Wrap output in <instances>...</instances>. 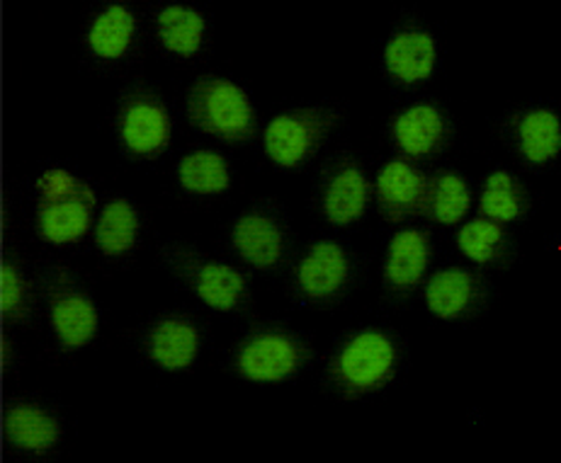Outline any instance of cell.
Returning a JSON list of instances; mask_svg holds the SVG:
<instances>
[{
    "label": "cell",
    "mask_w": 561,
    "mask_h": 463,
    "mask_svg": "<svg viewBox=\"0 0 561 463\" xmlns=\"http://www.w3.org/2000/svg\"><path fill=\"white\" fill-rule=\"evenodd\" d=\"M428 205L431 213L437 223L453 225L459 219H465V213L469 211L471 205V195L467 183L455 173H445L433 183L428 192Z\"/></svg>",
    "instance_id": "cell-24"
},
{
    "label": "cell",
    "mask_w": 561,
    "mask_h": 463,
    "mask_svg": "<svg viewBox=\"0 0 561 463\" xmlns=\"http://www.w3.org/2000/svg\"><path fill=\"white\" fill-rule=\"evenodd\" d=\"M233 245L245 263L257 269L275 267L285 255L279 225L267 213H245L233 225Z\"/></svg>",
    "instance_id": "cell-9"
},
{
    "label": "cell",
    "mask_w": 561,
    "mask_h": 463,
    "mask_svg": "<svg viewBox=\"0 0 561 463\" xmlns=\"http://www.w3.org/2000/svg\"><path fill=\"white\" fill-rule=\"evenodd\" d=\"M503 243V229L501 223L491 219H477L469 221L457 235V245L471 263L486 265L499 255Z\"/></svg>",
    "instance_id": "cell-26"
},
{
    "label": "cell",
    "mask_w": 561,
    "mask_h": 463,
    "mask_svg": "<svg viewBox=\"0 0 561 463\" xmlns=\"http://www.w3.org/2000/svg\"><path fill=\"white\" fill-rule=\"evenodd\" d=\"M481 211L486 219L496 223H506L520 217V195L518 185L506 171H496L484 185V195H481Z\"/></svg>",
    "instance_id": "cell-25"
},
{
    "label": "cell",
    "mask_w": 561,
    "mask_h": 463,
    "mask_svg": "<svg viewBox=\"0 0 561 463\" xmlns=\"http://www.w3.org/2000/svg\"><path fill=\"white\" fill-rule=\"evenodd\" d=\"M474 291V277L467 269L447 267L431 279L428 289H425V301H428V309L437 319H457L469 309Z\"/></svg>",
    "instance_id": "cell-18"
},
{
    "label": "cell",
    "mask_w": 561,
    "mask_h": 463,
    "mask_svg": "<svg viewBox=\"0 0 561 463\" xmlns=\"http://www.w3.org/2000/svg\"><path fill=\"white\" fill-rule=\"evenodd\" d=\"M323 124L317 115H279L265 127V151L277 165L295 167L307 161L321 139Z\"/></svg>",
    "instance_id": "cell-6"
},
{
    "label": "cell",
    "mask_w": 561,
    "mask_h": 463,
    "mask_svg": "<svg viewBox=\"0 0 561 463\" xmlns=\"http://www.w3.org/2000/svg\"><path fill=\"white\" fill-rule=\"evenodd\" d=\"M95 195L85 183L66 195L42 197L37 225L42 239L54 245H66L81 241L91 229Z\"/></svg>",
    "instance_id": "cell-3"
},
{
    "label": "cell",
    "mask_w": 561,
    "mask_h": 463,
    "mask_svg": "<svg viewBox=\"0 0 561 463\" xmlns=\"http://www.w3.org/2000/svg\"><path fill=\"white\" fill-rule=\"evenodd\" d=\"M437 47L428 32L407 30L389 39L385 61L389 73L401 83H421L435 69Z\"/></svg>",
    "instance_id": "cell-10"
},
{
    "label": "cell",
    "mask_w": 561,
    "mask_h": 463,
    "mask_svg": "<svg viewBox=\"0 0 561 463\" xmlns=\"http://www.w3.org/2000/svg\"><path fill=\"white\" fill-rule=\"evenodd\" d=\"M3 432L8 442L32 454L49 451L59 439L56 420L37 405H13L3 417Z\"/></svg>",
    "instance_id": "cell-15"
},
{
    "label": "cell",
    "mask_w": 561,
    "mask_h": 463,
    "mask_svg": "<svg viewBox=\"0 0 561 463\" xmlns=\"http://www.w3.org/2000/svg\"><path fill=\"white\" fill-rule=\"evenodd\" d=\"M379 201L389 217L401 219L416 213L428 201V187L423 175L409 161H389L377 177Z\"/></svg>",
    "instance_id": "cell-8"
},
{
    "label": "cell",
    "mask_w": 561,
    "mask_h": 463,
    "mask_svg": "<svg viewBox=\"0 0 561 463\" xmlns=\"http://www.w3.org/2000/svg\"><path fill=\"white\" fill-rule=\"evenodd\" d=\"M445 137V119L435 105H413L394 121V139L409 155L423 158L433 153Z\"/></svg>",
    "instance_id": "cell-14"
},
{
    "label": "cell",
    "mask_w": 561,
    "mask_h": 463,
    "mask_svg": "<svg viewBox=\"0 0 561 463\" xmlns=\"http://www.w3.org/2000/svg\"><path fill=\"white\" fill-rule=\"evenodd\" d=\"M151 359L165 371H183L199 352L197 327L185 319H165L151 331Z\"/></svg>",
    "instance_id": "cell-12"
},
{
    "label": "cell",
    "mask_w": 561,
    "mask_h": 463,
    "mask_svg": "<svg viewBox=\"0 0 561 463\" xmlns=\"http://www.w3.org/2000/svg\"><path fill=\"white\" fill-rule=\"evenodd\" d=\"M178 180L193 195H219L229 187L231 175L224 155L217 151H195L178 165Z\"/></svg>",
    "instance_id": "cell-21"
},
{
    "label": "cell",
    "mask_w": 561,
    "mask_h": 463,
    "mask_svg": "<svg viewBox=\"0 0 561 463\" xmlns=\"http://www.w3.org/2000/svg\"><path fill=\"white\" fill-rule=\"evenodd\" d=\"M51 327L66 349L85 347L98 333L93 301L78 291H59L51 299Z\"/></svg>",
    "instance_id": "cell-11"
},
{
    "label": "cell",
    "mask_w": 561,
    "mask_h": 463,
    "mask_svg": "<svg viewBox=\"0 0 561 463\" xmlns=\"http://www.w3.org/2000/svg\"><path fill=\"white\" fill-rule=\"evenodd\" d=\"M520 151L530 163H547L559 153L561 127L559 117L549 109L527 112L518 129Z\"/></svg>",
    "instance_id": "cell-22"
},
{
    "label": "cell",
    "mask_w": 561,
    "mask_h": 463,
    "mask_svg": "<svg viewBox=\"0 0 561 463\" xmlns=\"http://www.w3.org/2000/svg\"><path fill=\"white\" fill-rule=\"evenodd\" d=\"M190 115L202 131L217 139L239 141L253 129V107L243 90L227 78H205L190 97Z\"/></svg>",
    "instance_id": "cell-1"
},
{
    "label": "cell",
    "mask_w": 561,
    "mask_h": 463,
    "mask_svg": "<svg viewBox=\"0 0 561 463\" xmlns=\"http://www.w3.org/2000/svg\"><path fill=\"white\" fill-rule=\"evenodd\" d=\"M347 273H351V265H347L343 247L339 243L323 241L313 245L299 263L297 281L309 299L321 301L341 291Z\"/></svg>",
    "instance_id": "cell-7"
},
{
    "label": "cell",
    "mask_w": 561,
    "mask_h": 463,
    "mask_svg": "<svg viewBox=\"0 0 561 463\" xmlns=\"http://www.w3.org/2000/svg\"><path fill=\"white\" fill-rule=\"evenodd\" d=\"M159 39L168 51L195 56L205 42V18L185 5H168L159 15Z\"/></svg>",
    "instance_id": "cell-19"
},
{
    "label": "cell",
    "mask_w": 561,
    "mask_h": 463,
    "mask_svg": "<svg viewBox=\"0 0 561 463\" xmlns=\"http://www.w3.org/2000/svg\"><path fill=\"white\" fill-rule=\"evenodd\" d=\"M134 32H137V20H134L131 10L125 5H107L93 20L91 32H88V47L100 59H119L129 51Z\"/></svg>",
    "instance_id": "cell-17"
},
{
    "label": "cell",
    "mask_w": 561,
    "mask_h": 463,
    "mask_svg": "<svg viewBox=\"0 0 561 463\" xmlns=\"http://www.w3.org/2000/svg\"><path fill=\"white\" fill-rule=\"evenodd\" d=\"M195 291L207 306L217 311H231L241 303L245 293V281L233 267L221 263H207L197 267Z\"/></svg>",
    "instance_id": "cell-20"
},
{
    "label": "cell",
    "mask_w": 561,
    "mask_h": 463,
    "mask_svg": "<svg viewBox=\"0 0 561 463\" xmlns=\"http://www.w3.org/2000/svg\"><path fill=\"white\" fill-rule=\"evenodd\" d=\"M119 137L131 153L156 155L171 141V115L161 100L137 95L122 109Z\"/></svg>",
    "instance_id": "cell-5"
},
{
    "label": "cell",
    "mask_w": 561,
    "mask_h": 463,
    "mask_svg": "<svg viewBox=\"0 0 561 463\" xmlns=\"http://www.w3.org/2000/svg\"><path fill=\"white\" fill-rule=\"evenodd\" d=\"M431 257V243L423 231L409 229L394 235L387 255V279L391 287L411 289L425 275Z\"/></svg>",
    "instance_id": "cell-16"
},
{
    "label": "cell",
    "mask_w": 561,
    "mask_h": 463,
    "mask_svg": "<svg viewBox=\"0 0 561 463\" xmlns=\"http://www.w3.org/2000/svg\"><path fill=\"white\" fill-rule=\"evenodd\" d=\"M397 364L394 340L381 331H365L351 337L339 361H335V374H339L345 389L369 391L385 383Z\"/></svg>",
    "instance_id": "cell-2"
},
{
    "label": "cell",
    "mask_w": 561,
    "mask_h": 463,
    "mask_svg": "<svg viewBox=\"0 0 561 463\" xmlns=\"http://www.w3.org/2000/svg\"><path fill=\"white\" fill-rule=\"evenodd\" d=\"M301 361V347L285 333H257L239 352V371L251 381L273 383L295 374Z\"/></svg>",
    "instance_id": "cell-4"
},
{
    "label": "cell",
    "mask_w": 561,
    "mask_h": 463,
    "mask_svg": "<svg viewBox=\"0 0 561 463\" xmlns=\"http://www.w3.org/2000/svg\"><path fill=\"white\" fill-rule=\"evenodd\" d=\"M139 233V217L129 201L115 199L110 201L105 211L100 213L95 239L100 251L105 255H125L131 251L134 241H137Z\"/></svg>",
    "instance_id": "cell-23"
},
{
    "label": "cell",
    "mask_w": 561,
    "mask_h": 463,
    "mask_svg": "<svg viewBox=\"0 0 561 463\" xmlns=\"http://www.w3.org/2000/svg\"><path fill=\"white\" fill-rule=\"evenodd\" d=\"M0 299H3V313L5 319H18V315L22 313V309H25V285H22V277L18 269L5 263L3 265V279H0Z\"/></svg>",
    "instance_id": "cell-27"
},
{
    "label": "cell",
    "mask_w": 561,
    "mask_h": 463,
    "mask_svg": "<svg viewBox=\"0 0 561 463\" xmlns=\"http://www.w3.org/2000/svg\"><path fill=\"white\" fill-rule=\"evenodd\" d=\"M369 197L367 177L357 165H341L333 173L331 183L327 187V197H323V211L331 223L347 225L357 221L365 213Z\"/></svg>",
    "instance_id": "cell-13"
}]
</instances>
